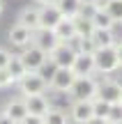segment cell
<instances>
[{
    "mask_svg": "<svg viewBox=\"0 0 122 124\" xmlns=\"http://www.w3.org/2000/svg\"><path fill=\"white\" fill-rule=\"evenodd\" d=\"M72 101H95L99 97V80L95 76H78L69 90Z\"/></svg>",
    "mask_w": 122,
    "mask_h": 124,
    "instance_id": "obj_1",
    "label": "cell"
},
{
    "mask_svg": "<svg viewBox=\"0 0 122 124\" xmlns=\"http://www.w3.org/2000/svg\"><path fill=\"white\" fill-rule=\"evenodd\" d=\"M18 92L21 97H32V94H44L49 90V78L41 71H28L25 78L18 80Z\"/></svg>",
    "mask_w": 122,
    "mask_h": 124,
    "instance_id": "obj_2",
    "label": "cell"
},
{
    "mask_svg": "<svg viewBox=\"0 0 122 124\" xmlns=\"http://www.w3.org/2000/svg\"><path fill=\"white\" fill-rule=\"evenodd\" d=\"M92 55H95V69L99 74H115L120 69V58H118V48L115 46L97 48Z\"/></svg>",
    "mask_w": 122,
    "mask_h": 124,
    "instance_id": "obj_3",
    "label": "cell"
},
{
    "mask_svg": "<svg viewBox=\"0 0 122 124\" xmlns=\"http://www.w3.org/2000/svg\"><path fill=\"white\" fill-rule=\"evenodd\" d=\"M18 55H21V60H23V64H25L28 71H41L49 64V53H44V51H41L39 46H35V44L25 46Z\"/></svg>",
    "mask_w": 122,
    "mask_h": 124,
    "instance_id": "obj_4",
    "label": "cell"
},
{
    "mask_svg": "<svg viewBox=\"0 0 122 124\" xmlns=\"http://www.w3.org/2000/svg\"><path fill=\"white\" fill-rule=\"evenodd\" d=\"M74 80H76V74H74L72 69H53V74H51L49 78V90L51 92H67L72 90Z\"/></svg>",
    "mask_w": 122,
    "mask_h": 124,
    "instance_id": "obj_5",
    "label": "cell"
},
{
    "mask_svg": "<svg viewBox=\"0 0 122 124\" xmlns=\"http://www.w3.org/2000/svg\"><path fill=\"white\" fill-rule=\"evenodd\" d=\"M76 55H78V53H76L69 44H60L58 48L49 55V62L53 64V69H72Z\"/></svg>",
    "mask_w": 122,
    "mask_h": 124,
    "instance_id": "obj_6",
    "label": "cell"
},
{
    "mask_svg": "<svg viewBox=\"0 0 122 124\" xmlns=\"http://www.w3.org/2000/svg\"><path fill=\"white\" fill-rule=\"evenodd\" d=\"M99 99H104L111 106L122 103V83H118L113 78H104L99 83Z\"/></svg>",
    "mask_w": 122,
    "mask_h": 124,
    "instance_id": "obj_7",
    "label": "cell"
},
{
    "mask_svg": "<svg viewBox=\"0 0 122 124\" xmlns=\"http://www.w3.org/2000/svg\"><path fill=\"white\" fill-rule=\"evenodd\" d=\"M62 18H65L62 12H60L53 2L41 5L39 7V30H55V25H58Z\"/></svg>",
    "mask_w": 122,
    "mask_h": 124,
    "instance_id": "obj_8",
    "label": "cell"
},
{
    "mask_svg": "<svg viewBox=\"0 0 122 124\" xmlns=\"http://www.w3.org/2000/svg\"><path fill=\"white\" fill-rule=\"evenodd\" d=\"M32 39H35V30H30V28L21 25V23H14L12 28H9V41H12V46H16V48H25V46L32 44Z\"/></svg>",
    "mask_w": 122,
    "mask_h": 124,
    "instance_id": "obj_9",
    "label": "cell"
},
{
    "mask_svg": "<svg viewBox=\"0 0 122 124\" xmlns=\"http://www.w3.org/2000/svg\"><path fill=\"white\" fill-rule=\"evenodd\" d=\"M95 117V108H92V101H72L69 106V120L76 124H85L88 120Z\"/></svg>",
    "mask_w": 122,
    "mask_h": 124,
    "instance_id": "obj_10",
    "label": "cell"
},
{
    "mask_svg": "<svg viewBox=\"0 0 122 124\" xmlns=\"http://www.w3.org/2000/svg\"><path fill=\"white\" fill-rule=\"evenodd\" d=\"M5 115L9 117L14 124H21L23 120L28 117V108H25V101H23V97H14L9 99L7 103H5Z\"/></svg>",
    "mask_w": 122,
    "mask_h": 124,
    "instance_id": "obj_11",
    "label": "cell"
},
{
    "mask_svg": "<svg viewBox=\"0 0 122 124\" xmlns=\"http://www.w3.org/2000/svg\"><path fill=\"white\" fill-rule=\"evenodd\" d=\"M32 44L39 46L44 53L51 55V53H53V51L60 46V39L55 37L53 30H37V32H35V39H32Z\"/></svg>",
    "mask_w": 122,
    "mask_h": 124,
    "instance_id": "obj_12",
    "label": "cell"
},
{
    "mask_svg": "<svg viewBox=\"0 0 122 124\" xmlns=\"http://www.w3.org/2000/svg\"><path fill=\"white\" fill-rule=\"evenodd\" d=\"M72 71L76 74V78L78 76H92L95 74V55H90V53H78L76 55V60H74V64H72Z\"/></svg>",
    "mask_w": 122,
    "mask_h": 124,
    "instance_id": "obj_13",
    "label": "cell"
},
{
    "mask_svg": "<svg viewBox=\"0 0 122 124\" xmlns=\"http://www.w3.org/2000/svg\"><path fill=\"white\" fill-rule=\"evenodd\" d=\"M55 37L60 39V44H69V41H74L78 37V30H76V23H74V18H62V21L55 25Z\"/></svg>",
    "mask_w": 122,
    "mask_h": 124,
    "instance_id": "obj_14",
    "label": "cell"
},
{
    "mask_svg": "<svg viewBox=\"0 0 122 124\" xmlns=\"http://www.w3.org/2000/svg\"><path fill=\"white\" fill-rule=\"evenodd\" d=\"M23 101H25L28 115H41V117H44L46 113H49V108H51L49 99H46L44 94H32V97H23Z\"/></svg>",
    "mask_w": 122,
    "mask_h": 124,
    "instance_id": "obj_15",
    "label": "cell"
},
{
    "mask_svg": "<svg viewBox=\"0 0 122 124\" xmlns=\"http://www.w3.org/2000/svg\"><path fill=\"white\" fill-rule=\"evenodd\" d=\"M16 23H21V25L30 28V30H39V7H35V5H28V7H23L21 12H18L16 16Z\"/></svg>",
    "mask_w": 122,
    "mask_h": 124,
    "instance_id": "obj_16",
    "label": "cell"
},
{
    "mask_svg": "<svg viewBox=\"0 0 122 124\" xmlns=\"http://www.w3.org/2000/svg\"><path fill=\"white\" fill-rule=\"evenodd\" d=\"M53 5L62 12L65 18H76L78 14H83V2L81 0H53Z\"/></svg>",
    "mask_w": 122,
    "mask_h": 124,
    "instance_id": "obj_17",
    "label": "cell"
},
{
    "mask_svg": "<svg viewBox=\"0 0 122 124\" xmlns=\"http://www.w3.org/2000/svg\"><path fill=\"white\" fill-rule=\"evenodd\" d=\"M90 39L95 41L97 48H108V46L118 44V37H115L113 30H92L90 32Z\"/></svg>",
    "mask_w": 122,
    "mask_h": 124,
    "instance_id": "obj_18",
    "label": "cell"
},
{
    "mask_svg": "<svg viewBox=\"0 0 122 124\" xmlns=\"http://www.w3.org/2000/svg\"><path fill=\"white\" fill-rule=\"evenodd\" d=\"M90 23H92V30H113L115 21L106 14V9H97V12H92L90 16Z\"/></svg>",
    "mask_w": 122,
    "mask_h": 124,
    "instance_id": "obj_19",
    "label": "cell"
},
{
    "mask_svg": "<svg viewBox=\"0 0 122 124\" xmlns=\"http://www.w3.org/2000/svg\"><path fill=\"white\" fill-rule=\"evenodd\" d=\"M7 74L12 76V80H14V83H18V80H23V78H25L28 69H25V64H23L21 55H12V60H9V64H7Z\"/></svg>",
    "mask_w": 122,
    "mask_h": 124,
    "instance_id": "obj_20",
    "label": "cell"
},
{
    "mask_svg": "<svg viewBox=\"0 0 122 124\" xmlns=\"http://www.w3.org/2000/svg\"><path fill=\"white\" fill-rule=\"evenodd\" d=\"M69 46H72L76 53H95L97 51V46H95V41L90 39V37H76L74 41H69Z\"/></svg>",
    "mask_w": 122,
    "mask_h": 124,
    "instance_id": "obj_21",
    "label": "cell"
},
{
    "mask_svg": "<svg viewBox=\"0 0 122 124\" xmlns=\"http://www.w3.org/2000/svg\"><path fill=\"white\" fill-rule=\"evenodd\" d=\"M44 124H69V115L60 108H49V113L44 115Z\"/></svg>",
    "mask_w": 122,
    "mask_h": 124,
    "instance_id": "obj_22",
    "label": "cell"
},
{
    "mask_svg": "<svg viewBox=\"0 0 122 124\" xmlns=\"http://www.w3.org/2000/svg\"><path fill=\"white\" fill-rule=\"evenodd\" d=\"M104 9L115 23H122V0H106Z\"/></svg>",
    "mask_w": 122,
    "mask_h": 124,
    "instance_id": "obj_23",
    "label": "cell"
},
{
    "mask_svg": "<svg viewBox=\"0 0 122 124\" xmlns=\"http://www.w3.org/2000/svg\"><path fill=\"white\" fill-rule=\"evenodd\" d=\"M92 108H95V117H108V113H111V103H106L104 99H99L97 97L95 101H92Z\"/></svg>",
    "mask_w": 122,
    "mask_h": 124,
    "instance_id": "obj_24",
    "label": "cell"
},
{
    "mask_svg": "<svg viewBox=\"0 0 122 124\" xmlns=\"http://www.w3.org/2000/svg\"><path fill=\"white\" fill-rule=\"evenodd\" d=\"M108 124H122V103L118 106H111V113H108Z\"/></svg>",
    "mask_w": 122,
    "mask_h": 124,
    "instance_id": "obj_25",
    "label": "cell"
},
{
    "mask_svg": "<svg viewBox=\"0 0 122 124\" xmlns=\"http://www.w3.org/2000/svg\"><path fill=\"white\" fill-rule=\"evenodd\" d=\"M9 60H12V53H9L5 46H0V69H7Z\"/></svg>",
    "mask_w": 122,
    "mask_h": 124,
    "instance_id": "obj_26",
    "label": "cell"
},
{
    "mask_svg": "<svg viewBox=\"0 0 122 124\" xmlns=\"http://www.w3.org/2000/svg\"><path fill=\"white\" fill-rule=\"evenodd\" d=\"M14 80H12V76L7 74V69H0V90H5V87H9Z\"/></svg>",
    "mask_w": 122,
    "mask_h": 124,
    "instance_id": "obj_27",
    "label": "cell"
},
{
    "mask_svg": "<svg viewBox=\"0 0 122 124\" xmlns=\"http://www.w3.org/2000/svg\"><path fill=\"white\" fill-rule=\"evenodd\" d=\"M21 124H44V117L41 115H28Z\"/></svg>",
    "mask_w": 122,
    "mask_h": 124,
    "instance_id": "obj_28",
    "label": "cell"
},
{
    "mask_svg": "<svg viewBox=\"0 0 122 124\" xmlns=\"http://www.w3.org/2000/svg\"><path fill=\"white\" fill-rule=\"evenodd\" d=\"M85 124H108V120H104V117H92V120H88Z\"/></svg>",
    "mask_w": 122,
    "mask_h": 124,
    "instance_id": "obj_29",
    "label": "cell"
},
{
    "mask_svg": "<svg viewBox=\"0 0 122 124\" xmlns=\"http://www.w3.org/2000/svg\"><path fill=\"white\" fill-rule=\"evenodd\" d=\"M115 48H118V58H120V67H122V39H118Z\"/></svg>",
    "mask_w": 122,
    "mask_h": 124,
    "instance_id": "obj_30",
    "label": "cell"
},
{
    "mask_svg": "<svg viewBox=\"0 0 122 124\" xmlns=\"http://www.w3.org/2000/svg\"><path fill=\"white\" fill-rule=\"evenodd\" d=\"M0 124H14V122L9 120V117L5 115V113H0Z\"/></svg>",
    "mask_w": 122,
    "mask_h": 124,
    "instance_id": "obj_31",
    "label": "cell"
},
{
    "mask_svg": "<svg viewBox=\"0 0 122 124\" xmlns=\"http://www.w3.org/2000/svg\"><path fill=\"white\" fill-rule=\"evenodd\" d=\"M35 2H37V5L41 7V5H49V2H53V0H35Z\"/></svg>",
    "mask_w": 122,
    "mask_h": 124,
    "instance_id": "obj_32",
    "label": "cell"
},
{
    "mask_svg": "<svg viewBox=\"0 0 122 124\" xmlns=\"http://www.w3.org/2000/svg\"><path fill=\"white\" fill-rule=\"evenodd\" d=\"M2 9H5V5H2V0H0V14H2Z\"/></svg>",
    "mask_w": 122,
    "mask_h": 124,
    "instance_id": "obj_33",
    "label": "cell"
}]
</instances>
